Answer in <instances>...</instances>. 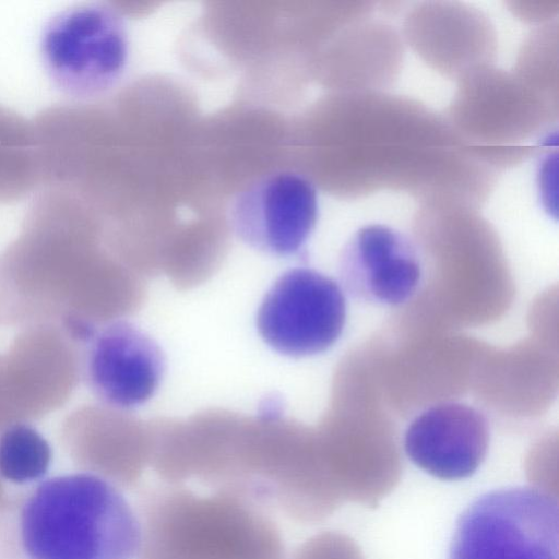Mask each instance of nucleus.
I'll return each instance as SVG.
<instances>
[{
  "mask_svg": "<svg viewBox=\"0 0 559 559\" xmlns=\"http://www.w3.org/2000/svg\"><path fill=\"white\" fill-rule=\"evenodd\" d=\"M138 559H283L280 530L255 502L228 491L164 485L140 501Z\"/></svg>",
  "mask_w": 559,
  "mask_h": 559,
  "instance_id": "f257e3e1",
  "label": "nucleus"
},
{
  "mask_svg": "<svg viewBox=\"0 0 559 559\" xmlns=\"http://www.w3.org/2000/svg\"><path fill=\"white\" fill-rule=\"evenodd\" d=\"M115 485L76 473L43 481L20 512L27 559H132L140 522Z\"/></svg>",
  "mask_w": 559,
  "mask_h": 559,
  "instance_id": "f03ea898",
  "label": "nucleus"
},
{
  "mask_svg": "<svg viewBox=\"0 0 559 559\" xmlns=\"http://www.w3.org/2000/svg\"><path fill=\"white\" fill-rule=\"evenodd\" d=\"M557 496L537 487L487 492L459 518L449 559H558Z\"/></svg>",
  "mask_w": 559,
  "mask_h": 559,
  "instance_id": "7ed1b4c3",
  "label": "nucleus"
},
{
  "mask_svg": "<svg viewBox=\"0 0 559 559\" xmlns=\"http://www.w3.org/2000/svg\"><path fill=\"white\" fill-rule=\"evenodd\" d=\"M44 68L64 94L82 99L102 96L122 78L129 39L122 16L104 4L66 9L40 37Z\"/></svg>",
  "mask_w": 559,
  "mask_h": 559,
  "instance_id": "20e7f679",
  "label": "nucleus"
},
{
  "mask_svg": "<svg viewBox=\"0 0 559 559\" xmlns=\"http://www.w3.org/2000/svg\"><path fill=\"white\" fill-rule=\"evenodd\" d=\"M257 329L275 352L308 357L328 350L346 321V300L340 285L309 267L282 274L266 292L257 313Z\"/></svg>",
  "mask_w": 559,
  "mask_h": 559,
  "instance_id": "39448f33",
  "label": "nucleus"
},
{
  "mask_svg": "<svg viewBox=\"0 0 559 559\" xmlns=\"http://www.w3.org/2000/svg\"><path fill=\"white\" fill-rule=\"evenodd\" d=\"M318 213V194L311 181L281 170L260 177L238 192L230 203L228 221L248 247L273 257H288L305 246Z\"/></svg>",
  "mask_w": 559,
  "mask_h": 559,
  "instance_id": "423d86ee",
  "label": "nucleus"
},
{
  "mask_svg": "<svg viewBox=\"0 0 559 559\" xmlns=\"http://www.w3.org/2000/svg\"><path fill=\"white\" fill-rule=\"evenodd\" d=\"M85 380L97 399L117 408L148 401L166 371L165 355L145 331L115 321L87 337Z\"/></svg>",
  "mask_w": 559,
  "mask_h": 559,
  "instance_id": "0eeeda50",
  "label": "nucleus"
},
{
  "mask_svg": "<svg viewBox=\"0 0 559 559\" xmlns=\"http://www.w3.org/2000/svg\"><path fill=\"white\" fill-rule=\"evenodd\" d=\"M338 274L354 298L396 306L416 292L421 266L418 252L402 233L380 224L357 230L342 250Z\"/></svg>",
  "mask_w": 559,
  "mask_h": 559,
  "instance_id": "6e6552de",
  "label": "nucleus"
},
{
  "mask_svg": "<svg viewBox=\"0 0 559 559\" xmlns=\"http://www.w3.org/2000/svg\"><path fill=\"white\" fill-rule=\"evenodd\" d=\"M489 427L473 406L444 402L424 411L408 426L404 449L409 460L444 480L471 476L486 457Z\"/></svg>",
  "mask_w": 559,
  "mask_h": 559,
  "instance_id": "1a4fd4ad",
  "label": "nucleus"
},
{
  "mask_svg": "<svg viewBox=\"0 0 559 559\" xmlns=\"http://www.w3.org/2000/svg\"><path fill=\"white\" fill-rule=\"evenodd\" d=\"M52 452L33 426L16 423L0 435V478L16 485L36 481L49 469Z\"/></svg>",
  "mask_w": 559,
  "mask_h": 559,
  "instance_id": "9d476101",
  "label": "nucleus"
},
{
  "mask_svg": "<svg viewBox=\"0 0 559 559\" xmlns=\"http://www.w3.org/2000/svg\"><path fill=\"white\" fill-rule=\"evenodd\" d=\"M289 559H364V555L348 535L325 531L304 542Z\"/></svg>",
  "mask_w": 559,
  "mask_h": 559,
  "instance_id": "9b49d317",
  "label": "nucleus"
},
{
  "mask_svg": "<svg viewBox=\"0 0 559 559\" xmlns=\"http://www.w3.org/2000/svg\"><path fill=\"white\" fill-rule=\"evenodd\" d=\"M5 502H7V500H5L4 488H3V485L0 481V510L5 507Z\"/></svg>",
  "mask_w": 559,
  "mask_h": 559,
  "instance_id": "f8f14e48",
  "label": "nucleus"
}]
</instances>
